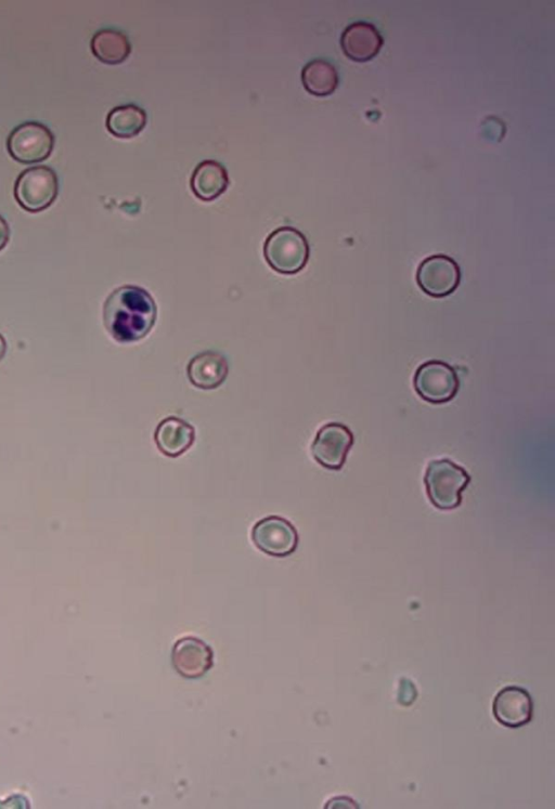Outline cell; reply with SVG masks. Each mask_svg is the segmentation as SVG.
Returning <instances> with one entry per match:
<instances>
[{"mask_svg": "<svg viewBox=\"0 0 555 809\" xmlns=\"http://www.w3.org/2000/svg\"><path fill=\"white\" fill-rule=\"evenodd\" d=\"M157 315V305L151 295L133 285L115 290L103 307L106 329L120 343H134L146 337Z\"/></svg>", "mask_w": 555, "mask_h": 809, "instance_id": "obj_1", "label": "cell"}, {"mask_svg": "<svg viewBox=\"0 0 555 809\" xmlns=\"http://www.w3.org/2000/svg\"><path fill=\"white\" fill-rule=\"evenodd\" d=\"M470 482L466 469L448 459L430 462L424 476L428 498L441 511L456 510L462 504V493Z\"/></svg>", "mask_w": 555, "mask_h": 809, "instance_id": "obj_2", "label": "cell"}, {"mask_svg": "<svg viewBox=\"0 0 555 809\" xmlns=\"http://www.w3.org/2000/svg\"><path fill=\"white\" fill-rule=\"evenodd\" d=\"M264 256L275 271L291 276L307 265L309 244L298 229L282 227L269 234L264 245Z\"/></svg>", "mask_w": 555, "mask_h": 809, "instance_id": "obj_3", "label": "cell"}, {"mask_svg": "<svg viewBox=\"0 0 555 809\" xmlns=\"http://www.w3.org/2000/svg\"><path fill=\"white\" fill-rule=\"evenodd\" d=\"M59 193V180L53 168L35 166L25 169L15 185V197L23 210L41 213L54 204Z\"/></svg>", "mask_w": 555, "mask_h": 809, "instance_id": "obj_4", "label": "cell"}, {"mask_svg": "<svg viewBox=\"0 0 555 809\" xmlns=\"http://www.w3.org/2000/svg\"><path fill=\"white\" fill-rule=\"evenodd\" d=\"M413 387L424 401L444 404L457 396L460 378L448 363L431 360L420 365L413 376Z\"/></svg>", "mask_w": 555, "mask_h": 809, "instance_id": "obj_5", "label": "cell"}, {"mask_svg": "<svg viewBox=\"0 0 555 809\" xmlns=\"http://www.w3.org/2000/svg\"><path fill=\"white\" fill-rule=\"evenodd\" d=\"M11 158L18 163L31 165L42 163L55 148V136L41 123H24L14 129L7 140Z\"/></svg>", "mask_w": 555, "mask_h": 809, "instance_id": "obj_6", "label": "cell"}, {"mask_svg": "<svg viewBox=\"0 0 555 809\" xmlns=\"http://www.w3.org/2000/svg\"><path fill=\"white\" fill-rule=\"evenodd\" d=\"M252 541L262 553L277 558L292 555L299 546L298 530L286 518L269 516L254 525Z\"/></svg>", "mask_w": 555, "mask_h": 809, "instance_id": "obj_7", "label": "cell"}, {"mask_svg": "<svg viewBox=\"0 0 555 809\" xmlns=\"http://www.w3.org/2000/svg\"><path fill=\"white\" fill-rule=\"evenodd\" d=\"M352 430L341 423L322 426L312 446L315 461L329 471H341L354 446Z\"/></svg>", "mask_w": 555, "mask_h": 809, "instance_id": "obj_8", "label": "cell"}, {"mask_svg": "<svg viewBox=\"0 0 555 809\" xmlns=\"http://www.w3.org/2000/svg\"><path fill=\"white\" fill-rule=\"evenodd\" d=\"M461 270L456 260L446 255L425 258L417 271L420 289L430 297L444 298L458 289Z\"/></svg>", "mask_w": 555, "mask_h": 809, "instance_id": "obj_9", "label": "cell"}, {"mask_svg": "<svg viewBox=\"0 0 555 809\" xmlns=\"http://www.w3.org/2000/svg\"><path fill=\"white\" fill-rule=\"evenodd\" d=\"M172 664L180 676L198 680L213 668L214 652L199 637L185 636L179 638L173 647Z\"/></svg>", "mask_w": 555, "mask_h": 809, "instance_id": "obj_10", "label": "cell"}, {"mask_svg": "<svg viewBox=\"0 0 555 809\" xmlns=\"http://www.w3.org/2000/svg\"><path fill=\"white\" fill-rule=\"evenodd\" d=\"M496 720L509 728H520L533 719L534 703L524 688L509 686L499 691L493 706Z\"/></svg>", "mask_w": 555, "mask_h": 809, "instance_id": "obj_11", "label": "cell"}, {"mask_svg": "<svg viewBox=\"0 0 555 809\" xmlns=\"http://www.w3.org/2000/svg\"><path fill=\"white\" fill-rule=\"evenodd\" d=\"M383 44L384 39L376 26L364 21L348 25L341 36L344 55L359 63L376 58Z\"/></svg>", "mask_w": 555, "mask_h": 809, "instance_id": "obj_12", "label": "cell"}, {"mask_svg": "<svg viewBox=\"0 0 555 809\" xmlns=\"http://www.w3.org/2000/svg\"><path fill=\"white\" fill-rule=\"evenodd\" d=\"M195 440V428L176 416L163 420L154 433V441H156L159 451L172 459L185 454L193 446Z\"/></svg>", "mask_w": 555, "mask_h": 809, "instance_id": "obj_13", "label": "cell"}, {"mask_svg": "<svg viewBox=\"0 0 555 809\" xmlns=\"http://www.w3.org/2000/svg\"><path fill=\"white\" fill-rule=\"evenodd\" d=\"M229 373L226 358L214 351H205L191 359L187 368L190 383L199 389L212 390L221 386Z\"/></svg>", "mask_w": 555, "mask_h": 809, "instance_id": "obj_14", "label": "cell"}, {"mask_svg": "<svg viewBox=\"0 0 555 809\" xmlns=\"http://www.w3.org/2000/svg\"><path fill=\"white\" fill-rule=\"evenodd\" d=\"M229 186L226 168L216 161L201 162L193 172L190 188L193 194L203 202H212L225 193Z\"/></svg>", "mask_w": 555, "mask_h": 809, "instance_id": "obj_15", "label": "cell"}, {"mask_svg": "<svg viewBox=\"0 0 555 809\" xmlns=\"http://www.w3.org/2000/svg\"><path fill=\"white\" fill-rule=\"evenodd\" d=\"M302 83L308 94L316 97H328L339 86V72L331 62L316 59L305 65L302 71Z\"/></svg>", "mask_w": 555, "mask_h": 809, "instance_id": "obj_16", "label": "cell"}, {"mask_svg": "<svg viewBox=\"0 0 555 809\" xmlns=\"http://www.w3.org/2000/svg\"><path fill=\"white\" fill-rule=\"evenodd\" d=\"M92 51L102 63L118 65L123 63L132 52L131 43L125 34L111 29L97 32L93 39Z\"/></svg>", "mask_w": 555, "mask_h": 809, "instance_id": "obj_17", "label": "cell"}, {"mask_svg": "<svg viewBox=\"0 0 555 809\" xmlns=\"http://www.w3.org/2000/svg\"><path fill=\"white\" fill-rule=\"evenodd\" d=\"M147 125V114L145 110L127 104L114 108L107 117L106 126L109 133L116 138L131 139L143 132Z\"/></svg>", "mask_w": 555, "mask_h": 809, "instance_id": "obj_18", "label": "cell"}, {"mask_svg": "<svg viewBox=\"0 0 555 809\" xmlns=\"http://www.w3.org/2000/svg\"><path fill=\"white\" fill-rule=\"evenodd\" d=\"M10 229L6 219L0 215V251H3L9 242Z\"/></svg>", "mask_w": 555, "mask_h": 809, "instance_id": "obj_19", "label": "cell"}, {"mask_svg": "<svg viewBox=\"0 0 555 809\" xmlns=\"http://www.w3.org/2000/svg\"><path fill=\"white\" fill-rule=\"evenodd\" d=\"M7 352V343L3 335H0V361H2Z\"/></svg>", "mask_w": 555, "mask_h": 809, "instance_id": "obj_20", "label": "cell"}]
</instances>
